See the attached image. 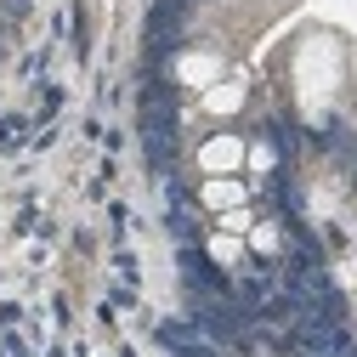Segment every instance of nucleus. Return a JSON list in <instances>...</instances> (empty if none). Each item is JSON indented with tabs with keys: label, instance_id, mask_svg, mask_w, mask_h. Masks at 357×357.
Masks as SVG:
<instances>
[{
	"label": "nucleus",
	"instance_id": "1",
	"mask_svg": "<svg viewBox=\"0 0 357 357\" xmlns=\"http://www.w3.org/2000/svg\"><path fill=\"white\" fill-rule=\"evenodd\" d=\"M340 79H346V46L335 34H306L301 52H295V74H289L301 114L306 119H324L329 102H335V91H340Z\"/></svg>",
	"mask_w": 357,
	"mask_h": 357
},
{
	"label": "nucleus",
	"instance_id": "2",
	"mask_svg": "<svg viewBox=\"0 0 357 357\" xmlns=\"http://www.w3.org/2000/svg\"><path fill=\"white\" fill-rule=\"evenodd\" d=\"M244 153H250V142L233 137V130H221V137L199 142V170L204 176H238L244 170Z\"/></svg>",
	"mask_w": 357,
	"mask_h": 357
},
{
	"label": "nucleus",
	"instance_id": "3",
	"mask_svg": "<svg viewBox=\"0 0 357 357\" xmlns=\"http://www.w3.org/2000/svg\"><path fill=\"white\" fill-rule=\"evenodd\" d=\"M176 79L193 85V91H204V85L221 79V57L215 52H182V57H176Z\"/></svg>",
	"mask_w": 357,
	"mask_h": 357
},
{
	"label": "nucleus",
	"instance_id": "4",
	"mask_svg": "<svg viewBox=\"0 0 357 357\" xmlns=\"http://www.w3.org/2000/svg\"><path fill=\"white\" fill-rule=\"evenodd\" d=\"M199 108H204L210 119L238 114V108H244V85H238V79H215V85H204V91H199Z\"/></svg>",
	"mask_w": 357,
	"mask_h": 357
},
{
	"label": "nucleus",
	"instance_id": "5",
	"mask_svg": "<svg viewBox=\"0 0 357 357\" xmlns=\"http://www.w3.org/2000/svg\"><path fill=\"white\" fill-rule=\"evenodd\" d=\"M204 210H238V204H250V193H244V182H238V176H204Z\"/></svg>",
	"mask_w": 357,
	"mask_h": 357
},
{
	"label": "nucleus",
	"instance_id": "6",
	"mask_svg": "<svg viewBox=\"0 0 357 357\" xmlns=\"http://www.w3.org/2000/svg\"><path fill=\"white\" fill-rule=\"evenodd\" d=\"M210 255H215L221 266H233V261L244 255V244H238V233H215V238H210Z\"/></svg>",
	"mask_w": 357,
	"mask_h": 357
},
{
	"label": "nucleus",
	"instance_id": "7",
	"mask_svg": "<svg viewBox=\"0 0 357 357\" xmlns=\"http://www.w3.org/2000/svg\"><path fill=\"white\" fill-rule=\"evenodd\" d=\"M250 227H255L250 204H238V210H221V233H250Z\"/></svg>",
	"mask_w": 357,
	"mask_h": 357
},
{
	"label": "nucleus",
	"instance_id": "8",
	"mask_svg": "<svg viewBox=\"0 0 357 357\" xmlns=\"http://www.w3.org/2000/svg\"><path fill=\"white\" fill-rule=\"evenodd\" d=\"M244 165H255V170H273V148H266V142H255V148L244 153Z\"/></svg>",
	"mask_w": 357,
	"mask_h": 357
},
{
	"label": "nucleus",
	"instance_id": "9",
	"mask_svg": "<svg viewBox=\"0 0 357 357\" xmlns=\"http://www.w3.org/2000/svg\"><path fill=\"white\" fill-rule=\"evenodd\" d=\"M250 244H255V250H273V244H278V233H273V227H255V233H250Z\"/></svg>",
	"mask_w": 357,
	"mask_h": 357
}]
</instances>
